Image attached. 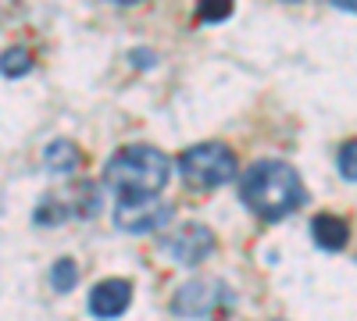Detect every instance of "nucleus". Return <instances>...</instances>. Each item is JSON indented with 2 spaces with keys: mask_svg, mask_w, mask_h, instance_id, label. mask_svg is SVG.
<instances>
[{
  "mask_svg": "<svg viewBox=\"0 0 357 321\" xmlns=\"http://www.w3.org/2000/svg\"><path fill=\"white\" fill-rule=\"evenodd\" d=\"M240 200L257 218L279 221V218L293 214L307 200V189H304V182H301V175H296L293 164L275 161V157H261L243 171Z\"/></svg>",
  "mask_w": 357,
  "mask_h": 321,
  "instance_id": "f257e3e1",
  "label": "nucleus"
},
{
  "mask_svg": "<svg viewBox=\"0 0 357 321\" xmlns=\"http://www.w3.org/2000/svg\"><path fill=\"white\" fill-rule=\"evenodd\" d=\"M168 157L158 147H146V143H136V147L118 150L107 168H104V186L114 189L122 200H146L158 196L168 182Z\"/></svg>",
  "mask_w": 357,
  "mask_h": 321,
  "instance_id": "f03ea898",
  "label": "nucleus"
},
{
  "mask_svg": "<svg viewBox=\"0 0 357 321\" xmlns=\"http://www.w3.org/2000/svg\"><path fill=\"white\" fill-rule=\"evenodd\" d=\"M178 171H183V182L193 189H218L225 182L236 179V154L222 143H197V147L178 154Z\"/></svg>",
  "mask_w": 357,
  "mask_h": 321,
  "instance_id": "7ed1b4c3",
  "label": "nucleus"
},
{
  "mask_svg": "<svg viewBox=\"0 0 357 321\" xmlns=\"http://www.w3.org/2000/svg\"><path fill=\"white\" fill-rule=\"evenodd\" d=\"M225 307H229V289L225 282H215V279L186 282L172 300V311L178 318H218Z\"/></svg>",
  "mask_w": 357,
  "mask_h": 321,
  "instance_id": "20e7f679",
  "label": "nucleus"
},
{
  "mask_svg": "<svg viewBox=\"0 0 357 321\" xmlns=\"http://www.w3.org/2000/svg\"><path fill=\"white\" fill-rule=\"evenodd\" d=\"M172 221V203L146 196V200H118L114 208V225L122 232H154Z\"/></svg>",
  "mask_w": 357,
  "mask_h": 321,
  "instance_id": "39448f33",
  "label": "nucleus"
},
{
  "mask_svg": "<svg viewBox=\"0 0 357 321\" xmlns=\"http://www.w3.org/2000/svg\"><path fill=\"white\" fill-rule=\"evenodd\" d=\"M165 250L186 268H197L200 260L215 250V232L200 225V221H186L183 228H175L165 236Z\"/></svg>",
  "mask_w": 357,
  "mask_h": 321,
  "instance_id": "423d86ee",
  "label": "nucleus"
},
{
  "mask_svg": "<svg viewBox=\"0 0 357 321\" xmlns=\"http://www.w3.org/2000/svg\"><path fill=\"white\" fill-rule=\"evenodd\" d=\"M129 304H132V285L126 279H104V282H97L93 289H89V311H93L97 318H104V321L118 318Z\"/></svg>",
  "mask_w": 357,
  "mask_h": 321,
  "instance_id": "0eeeda50",
  "label": "nucleus"
},
{
  "mask_svg": "<svg viewBox=\"0 0 357 321\" xmlns=\"http://www.w3.org/2000/svg\"><path fill=\"white\" fill-rule=\"evenodd\" d=\"M311 236L321 250H343L350 243V228L340 214H314L311 221Z\"/></svg>",
  "mask_w": 357,
  "mask_h": 321,
  "instance_id": "6e6552de",
  "label": "nucleus"
},
{
  "mask_svg": "<svg viewBox=\"0 0 357 321\" xmlns=\"http://www.w3.org/2000/svg\"><path fill=\"white\" fill-rule=\"evenodd\" d=\"M43 164L54 175H72V171H79L82 154H79V147H75L72 139H54L50 147L43 150Z\"/></svg>",
  "mask_w": 357,
  "mask_h": 321,
  "instance_id": "1a4fd4ad",
  "label": "nucleus"
},
{
  "mask_svg": "<svg viewBox=\"0 0 357 321\" xmlns=\"http://www.w3.org/2000/svg\"><path fill=\"white\" fill-rule=\"evenodd\" d=\"M0 72H4L8 79H22L33 72V50L29 47H8L4 54H0Z\"/></svg>",
  "mask_w": 357,
  "mask_h": 321,
  "instance_id": "9d476101",
  "label": "nucleus"
},
{
  "mask_svg": "<svg viewBox=\"0 0 357 321\" xmlns=\"http://www.w3.org/2000/svg\"><path fill=\"white\" fill-rule=\"evenodd\" d=\"M75 279H79V268H75L72 257L54 260V268H50V285L57 289V293H68V289L75 285Z\"/></svg>",
  "mask_w": 357,
  "mask_h": 321,
  "instance_id": "9b49d317",
  "label": "nucleus"
},
{
  "mask_svg": "<svg viewBox=\"0 0 357 321\" xmlns=\"http://www.w3.org/2000/svg\"><path fill=\"white\" fill-rule=\"evenodd\" d=\"M340 175L343 179H350V182H357V139H350V143H343L340 147Z\"/></svg>",
  "mask_w": 357,
  "mask_h": 321,
  "instance_id": "f8f14e48",
  "label": "nucleus"
},
{
  "mask_svg": "<svg viewBox=\"0 0 357 321\" xmlns=\"http://www.w3.org/2000/svg\"><path fill=\"white\" fill-rule=\"evenodd\" d=\"M229 15H232V8H229V4H218V8H215V4H204V8L197 11V18H200V22H222V18H229Z\"/></svg>",
  "mask_w": 357,
  "mask_h": 321,
  "instance_id": "ddd939ff",
  "label": "nucleus"
},
{
  "mask_svg": "<svg viewBox=\"0 0 357 321\" xmlns=\"http://www.w3.org/2000/svg\"><path fill=\"white\" fill-rule=\"evenodd\" d=\"M336 8H343V11H357V4H350V0H336Z\"/></svg>",
  "mask_w": 357,
  "mask_h": 321,
  "instance_id": "4468645a",
  "label": "nucleus"
}]
</instances>
